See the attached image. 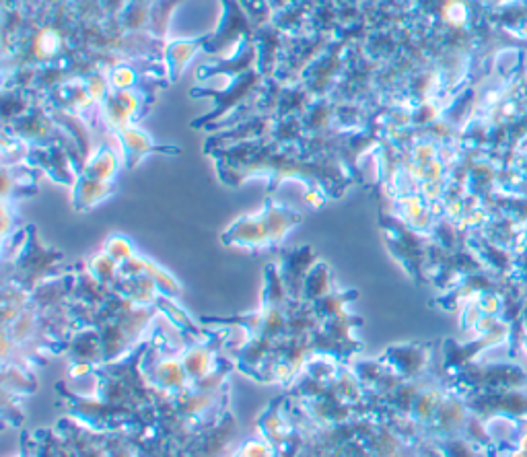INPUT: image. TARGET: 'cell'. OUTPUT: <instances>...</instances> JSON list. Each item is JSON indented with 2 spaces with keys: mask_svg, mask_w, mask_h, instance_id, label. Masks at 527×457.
Segmentation results:
<instances>
[{
  "mask_svg": "<svg viewBox=\"0 0 527 457\" xmlns=\"http://www.w3.org/2000/svg\"><path fill=\"white\" fill-rule=\"evenodd\" d=\"M449 383L466 394L527 388V373L515 363H472L449 375Z\"/></svg>",
  "mask_w": 527,
  "mask_h": 457,
  "instance_id": "6da1fadb",
  "label": "cell"
},
{
  "mask_svg": "<svg viewBox=\"0 0 527 457\" xmlns=\"http://www.w3.org/2000/svg\"><path fill=\"white\" fill-rule=\"evenodd\" d=\"M466 394V392H464ZM472 414L490 423L495 418L527 420V392L523 390H493L466 394Z\"/></svg>",
  "mask_w": 527,
  "mask_h": 457,
  "instance_id": "7a4b0ae2",
  "label": "cell"
},
{
  "mask_svg": "<svg viewBox=\"0 0 527 457\" xmlns=\"http://www.w3.org/2000/svg\"><path fill=\"white\" fill-rule=\"evenodd\" d=\"M472 416V410L468 406V398L462 390L449 388L447 396L443 398L435 418L427 429V439L439 441L447 437H460L464 435V429L468 425V418Z\"/></svg>",
  "mask_w": 527,
  "mask_h": 457,
  "instance_id": "3957f363",
  "label": "cell"
},
{
  "mask_svg": "<svg viewBox=\"0 0 527 457\" xmlns=\"http://www.w3.org/2000/svg\"><path fill=\"white\" fill-rule=\"evenodd\" d=\"M383 363H388L404 379L425 377L431 371L433 346L431 344H394L385 350Z\"/></svg>",
  "mask_w": 527,
  "mask_h": 457,
  "instance_id": "277c9868",
  "label": "cell"
},
{
  "mask_svg": "<svg viewBox=\"0 0 527 457\" xmlns=\"http://www.w3.org/2000/svg\"><path fill=\"white\" fill-rule=\"evenodd\" d=\"M215 338H217V334H215ZM215 338L213 336L198 338L196 342L186 344L182 348L180 359H182L184 369L192 381H198V379L210 375L219 367V363H221L219 353L225 344L215 342Z\"/></svg>",
  "mask_w": 527,
  "mask_h": 457,
  "instance_id": "5b68a950",
  "label": "cell"
},
{
  "mask_svg": "<svg viewBox=\"0 0 527 457\" xmlns=\"http://www.w3.org/2000/svg\"><path fill=\"white\" fill-rule=\"evenodd\" d=\"M64 353L68 355L70 363H91V365H105L103 344L97 328H81L68 338Z\"/></svg>",
  "mask_w": 527,
  "mask_h": 457,
  "instance_id": "8992f818",
  "label": "cell"
},
{
  "mask_svg": "<svg viewBox=\"0 0 527 457\" xmlns=\"http://www.w3.org/2000/svg\"><path fill=\"white\" fill-rule=\"evenodd\" d=\"M35 375L31 371H25V367L9 363L3 365V390L11 392L15 396H29L38 388V381L33 379Z\"/></svg>",
  "mask_w": 527,
  "mask_h": 457,
  "instance_id": "52a82bcc",
  "label": "cell"
},
{
  "mask_svg": "<svg viewBox=\"0 0 527 457\" xmlns=\"http://www.w3.org/2000/svg\"><path fill=\"white\" fill-rule=\"evenodd\" d=\"M435 443H437V447L441 449V453L445 457H493V455H490V451L474 445L464 435L439 439Z\"/></svg>",
  "mask_w": 527,
  "mask_h": 457,
  "instance_id": "ba28073f",
  "label": "cell"
},
{
  "mask_svg": "<svg viewBox=\"0 0 527 457\" xmlns=\"http://www.w3.org/2000/svg\"><path fill=\"white\" fill-rule=\"evenodd\" d=\"M110 192H112L110 184H103V182L85 178L83 184H79L75 200H77L79 208H91L93 204H97L101 198H105Z\"/></svg>",
  "mask_w": 527,
  "mask_h": 457,
  "instance_id": "9c48e42d",
  "label": "cell"
},
{
  "mask_svg": "<svg viewBox=\"0 0 527 457\" xmlns=\"http://www.w3.org/2000/svg\"><path fill=\"white\" fill-rule=\"evenodd\" d=\"M231 457H283V453H280V449L272 445L268 439L256 437L239 445V449Z\"/></svg>",
  "mask_w": 527,
  "mask_h": 457,
  "instance_id": "30bf717a",
  "label": "cell"
},
{
  "mask_svg": "<svg viewBox=\"0 0 527 457\" xmlns=\"http://www.w3.org/2000/svg\"><path fill=\"white\" fill-rule=\"evenodd\" d=\"M105 252L110 254L112 260H120L124 264V262H128L132 258V243L118 235V237H112L108 241V248H105Z\"/></svg>",
  "mask_w": 527,
  "mask_h": 457,
  "instance_id": "8fae6325",
  "label": "cell"
},
{
  "mask_svg": "<svg viewBox=\"0 0 527 457\" xmlns=\"http://www.w3.org/2000/svg\"><path fill=\"white\" fill-rule=\"evenodd\" d=\"M523 348H525V353H527V334H525V338H523Z\"/></svg>",
  "mask_w": 527,
  "mask_h": 457,
  "instance_id": "7c38bea8",
  "label": "cell"
},
{
  "mask_svg": "<svg viewBox=\"0 0 527 457\" xmlns=\"http://www.w3.org/2000/svg\"><path fill=\"white\" fill-rule=\"evenodd\" d=\"M525 324H527V311H525Z\"/></svg>",
  "mask_w": 527,
  "mask_h": 457,
  "instance_id": "4fadbf2b",
  "label": "cell"
}]
</instances>
